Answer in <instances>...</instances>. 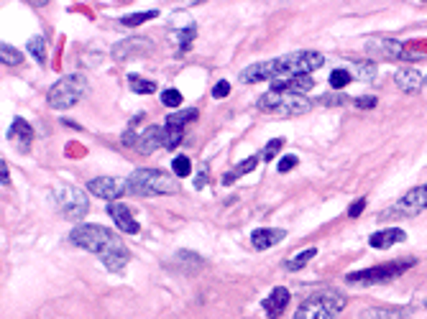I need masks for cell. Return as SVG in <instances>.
<instances>
[{"label":"cell","instance_id":"39","mask_svg":"<svg viewBox=\"0 0 427 319\" xmlns=\"http://www.w3.org/2000/svg\"><path fill=\"white\" fill-rule=\"evenodd\" d=\"M228 92H230V82H225V79H220V82L213 87V97H215V100H223V97H228Z\"/></svg>","mask_w":427,"mask_h":319},{"label":"cell","instance_id":"22","mask_svg":"<svg viewBox=\"0 0 427 319\" xmlns=\"http://www.w3.org/2000/svg\"><path fill=\"white\" fill-rule=\"evenodd\" d=\"M412 309L410 306H373V309L364 311V319H404L410 317Z\"/></svg>","mask_w":427,"mask_h":319},{"label":"cell","instance_id":"30","mask_svg":"<svg viewBox=\"0 0 427 319\" xmlns=\"http://www.w3.org/2000/svg\"><path fill=\"white\" fill-rule=\"evenodd\" d=\"M128 85H131V90H134L136 95H151V92H156V85H154L151 79H141L138 74H131V77H128Z\"/></svg>","mask_w":427,"mask_h":319},{"label":"cell","instance_id":"25","mask_svg":"<svg viewBox=\"0 0 427 319\" xmlns=\"http://www.w3.org/2000/svg\"><path fill=\"white\" fill-rule=\"evenodd\" d=\"M351 77L361 79V82H371V79H376V62H356L353 64Z\"/></svg>","mask_w":427,"mask_h":319},{"label":"cell","instance_id":"8","mask_svg":"<svg viewBox=\"0 0 427 319\" xmlns=\"http://www.w3.org/2000/svg\"><path fill=\"white\" fill-rule=\"evenodd\" d=\"M425 210H427V184H422V187H414L412 192H407L399 202H394L392 207H387V210L379 215V220L414 218V215H419V212H425Z\"/></svg>","mask_w":427,"mask_h":319},{"label":"cell","instance_id":"38","mask_svg":"<svg viewBox=\"0 0 427 319\" xmlns=\"http://www.w3.org/2000/svg\"><path fill=\"white\" fill-rule=\"evenodd\" d=\"M294 166H297V156H284V158H282V161H279V166H277V172L279 174H287V172H292Z\"/></svg>","mask_w":427,"mask_h":319},{"label":"cell","instance_id":"18","mask_svg":"<svg viewBox=\"0 0 427 319\" xmlns=\"http://www.w3.org/2000/svg\"><path fill=\"white\" fill-rule=\"evenodd\" d=\"M404 240H407V233H404V230H399V227H389V230L373 233L371 238H369V245L376 250H387V248H392V245H396V243H404Z\"/></svg>","mask_w":427,"mask_h":319},{"label":"cell","instance_id":"43","mask_svg":"<svg viewBox=\"0 0 427 319\" xmlns=\"http://www.w3.org/2000/svg\"><path fill=\"white\" fill-rule=\"evenodd\" d=\"M10 181V177H8V166H6V161H0V184L6 187Z\"/></svg>","mask_w":427,"mask_h":319},{"label":"cell","instance_id":"16","mask_svg":"<svg viewBox=\"0 0 427 319\" xmlns=\"http://www.w3.org/2000/svg\"><path fill=\"white\" fill-rule=\"evenodd\" d=\"M159 146H164V128L151 125L143 133H138V140H136V151L138 154H154Z\"/></svg>","mask_w":427,"mask_h":319},{"label":"cell","instance_id":"45","mask_svg":"<svg viewBox=\"0 0 427 319\" xmlns=\"http://www.w3.org/2000/svg\"><path fill=\"white\" fill-rule=\"evenodd\" d=\"M425 87H427V77H425Z\"/></svg>","mask_w":427,"mask_h":319},{"label":"cell","instance_id":"14","mask_svg":"<svg viewBox=\"0 0 427 319\" xmlns=\"http://www.w3.org/2000/svg\"><path fill=\"white\" fill-rule=\"evenodd\" d=\"M241 82L243 85H256V82H266V79H277V72H274V62H256L251 64V67H245L243 72H241Z\"/></svg>","mask_w":427,"mask_h":319},{"label":"cell","instance_id":"6","mask_svg":"<svg viewBox=\"0 0 427 319\" xmlns=\"http://www.w3.org/2000/svg\"><path fill=\"white\" fill-rule=\"evenodd\" d=\"M259 108L264 113H277V115H305V113L312 110V100L305 97V95L271 90V92L259 97Z\"/></svg>","mask_w":427,"mask_h":319},{"label":"cell","instance_id":"26","mask_svg":"<svg viewBox=\"0 0 427 319\" xmlns=\"http://www.w3.org/2000/svg\"><path fill=\"white\" fill-rule=\"evenodd\" d=\"M315 256H317V250H315V248H305L302 253H297L294 258H289V261H287L284 265L289 268V271H302V268H305V265H307Z\"/></svg>","mask_w":427,"mask_h":319},{"label":"cell","instance_id":"40","mask_svg":"<svg viewBox=\"0 0 427 319\" xmlns=\"http://www.w3.org/2000/svg\"><path fill=\"white\" fill-rule=\"evenodd\" d=\"M353 105H356V108H361V110H371V108H376V97H373V95L356 97V100H353Z\"/></svg>","mask_w":427,"mask_h":319},{"label":"cell","instance_id":"15","mask_svg":"<svg viewBox=\"0 0 427 319\" xmlns=\"http://www.w3.org/2000/svg\"><path fill=\"white\" fill-rule=\"evenodd\" d=\"M284 238H287V233L284 230H279V227H259V230H253L251 233V245L256 250H266V248H271V245H279Z\"/></svg>","mask_w":427,"mask_h":319},{"label":"cell","instance_id":"29","mask_svg":"<svg viewBox=\"0 0 427 319\" xmlns=\"http://www.w3.org/2000/svg\"><path fill=\"white\" fill-rule=\"evenodd\" d=\"M198 117V110L190 108V110H182V113H169L166 117V125H175V128H184L187 123H192Z\"/></svg>","mask_w":427,"mask_h":319},{"label":"cell","instance_id":"23","mask_svg":"<svg viewBox=\"0 0 427 319\" xmlns=\"http://www.w3.org/2000/svg\"><path fill=\"white\" fill-rule=\"evenodd\" d=\"M131 261V253H128L126 248H120V250H113V253H108V256L100 258V263L108 268V271H123L126 268V263Z\"/></svg>","mask_w":427,"mask_h":319},{"label":"cell","instance_id":"36","mask_svg":"<svg viewBox=\"0 0 427 319\" xmlns=\"http://www.w3.org/2000/svg\"><path fill=\"white\" fill-rule=\"evenodd\" d=\"M172 172H175L177 177H190V172H192L190 158H187V156H177L175 161H172Z\"/></svg>","mask_w":427,"mask_h":319},{"label":"cell","instance_id":"3","mask_svg":"<svg viewBox=\"0 0 427 319\" xmlns=\"http://www.w3.org/2000/svg\"><path fill=\"white\" fill-rule=\"evenodd\" d=\"M348 299L340 291H323V294H312L309 299L300 304V309L294 311L292 319H335L340 311L346 309Z\"/></svg>","mask_w":427,"mask_h":319},{"label":"cell","instance_id":"12","mask_svg":"<svg viewBox=\"0 0 427 319\" xmlns=\"http://www.w3.org/2000/svg\"><path fill=\"white\" fill-rule=\"evenodd\" d=\"M154 49V41L151 39H143V36H128V39L118 41L115 47H113V59L115 62H126V59H134L138 54H146Z\"/></svg>","mask_w":427,"mask_h":319},{"label":"cell","instance_id":"7","mask_svg":"<svg viewBox=\"0 0 427 319\" xmlns=\"http://www.w3.org/2000/svg\"><path fill=\"white\" fill-rule=\"evenodd\" d=\"M414 265V258H404V261H392V263H381L373 265V268H366V271H356L348 273L346 281L353 284V286H371V284H384V281H392L396 276H402L404 271H410Z\"/></svg>","mask_w":427,"mask_h":319},{"label":"cell","instance_id":"10","mask_svg":"<svg viewBox=\"0 0 427 319\" xmlns=\"http://www.w3.org/2000/svg\"><path fill=\"white\" fill-rule=\"evenodd\" d=\"M88 192L100 197V199L115 202L123 192H128V179H120V177H97V179L88 181Z\"/></svg>","mask_w":427,"mask_h":319},{"label":"cell","instance_id":"37","mask_svg":"<svg viewBox=\"0 0 427 319\" xmlns=\"http://www.w3.org/2000/svg\"><path fill=\"white\" fill-rule=\"evenodd\" d=\"M282 146H284V140H282V138H274V140L269 143V146L264 148V158H266V161H271V158H274V156L279 154V148H282Z\"/></svg>","mask_w":427,"mask_h":319},{"label":"cell","instance_id":"21","mask_svg":"<svg viewBox=\"0 0 427 319\" xmlns=\"http://www.w3.org/2000/svg\"><path fill=\"white\" fill-rule=\"evenodd\" d=\"M394 85L399 87L402 92H417L419 87L425 85V77H422V72L407 67V69H399L394 74Z\"/></svg>","mask_w":427,"mask_h":319},{"label":"cell","instance_id":"17","mask_svg":"<svg viewBox=\"0 0 427 319\" xmlns=\"http://www.w3.org/2000/svg\"><path fill=\"white\" fill-rule=\"evenodd\" d=\"M8 140L18 148V151H29V148H31V140H33L31 125L26 123L24 117H16L8 131Z\"/></svg>","mask_w":427,"mask_h":319},{"label":"cell","instance_id":"32","mask_svg":"<svg viewBox=\"0 0 427 319\" xmlns=\"http://www.w3.org/2000/svg\"><path fill=\"white\" fill-rule=\"evenodd\" d=\"M184 138V128H175V125H164V148H177Z\"/></svg>","mask_w":427,"mask_h":319},{"label":"cell","instance_id":"42","mask_svg":"<svg viewBox=\"0 0 427 319\" xmlns=\"http://www.w3.org/2000/svg\"><path fill=\"white\" fill-rule=\"evenodd\" d=\"M205 181H207V169L202 166V169H200V174L195 177V189H202V187H205Z\"/></svg>","mask_w":427,"mask_h":319},{"label":"cell","instance_id":"5","mask_svg":"<svg viewBox=\"0 0 427 319\" xmlns=\"http://www.w3.org/2000/svg\"><path fill=\"white\" fill-rule=\"evenodd\" d=\"M274 62V72L277 79L284 77H312V72L320 69L325 62V56L320 51H292V54L277 56Z\"/></svg>","mask_w":427,"mask_h":319},{"label":"cell","instance_id":"2","mask_svg":"<svg viewBox=\"0 0 427 319\" xmlns=\"http://www.w3.org/2000/svg\"><path fill=\"white\" fill-rule=\"evenodd\" d=\"M177 192L175 177H169L161 169H136L128 177V195L136 197H164Z\"/></svg>","mask_w":427,"mask_h":319},{"label":"cell","instance_id":"35","mask_svg":"<svg viewBox=\"0 0 427 319\" xmlns=\"http://www.w3.org/2000/svg\"><path fill=\"white\" fill-rule=\"evenodd\" d=\"M177 39H179V54H184V51L190 49L192 39H195V26H190V28H179V31H177Z\"/></svg>","mask_w":427,"mask_h":319},{"label":"cell","instance_id":"20","mask_svg":"<svg viewBox=\"0 0 427 319\" xmlns=\"http://www.w3.org/2000/svg\"><path fill=\"white\" fill-rule=\"evenodd\" d=\"M312 87H315V79L312 77H284L271 82V90H282V92H294V95L307 92Z\"/></svg>","mask_w":427,"mask_h":319},{"label":"cell","instance_id":"31","mask_svg":"<svg viewBox=\"0 0 427 319\" xmlns=\"http://www.w3.org/2000/svg\"><path fill=\"white\" fill-rule=\"evenodd\" d=\"M29 51H31V56L36 59L39 64H47V41L41 39V36H33V39H29Z\"/></svg>","mask_w":427,"mask_h":319},{"label":"cell","instance_id":"9","mask_svg":"<svg viewBox=\"0 0 427 319\" xmlns=\"http://www.w3.org/2000/svg\"><path fill=\"white\" fill-rule=\"evenodd\" d=\"M54 202L62 212V218L67 220H82L90 210L88 195L79 192L77 187H59L54 192Z\"/></svg>","mask_w":427,"mask_h":319},{"label":"cell","instance_id":"46","mask_svg":"<svg viewBox=\"0 0 427 319\" xmlns=\"http://www.w3.org/2000/svg\"><path fill=\"white\" fill-rule=\"evenodd\" d=\"M425 306H427V302H425Z\"/></svg>","mask_w":427,"mask_h":319},{"label":"cell","instance_id":"27","mask_svg":"<svg viewBox=\"0 0 427 319\" xmlns=\"http://www.w3.org/2000/svg\"><path fill=\"white\" fill-rule=\"evenodd\" d=\"M159 10H141V13H128V16L120 18V24L128 26V28H136V26L146 24V21H151V18H156Z\"/></svg>","mask_w":427,"mask_h":319},{"label":"cell","instance_id":"24","mask_svg":"<svg viewBox=\"0 0 427 319\" xmlns=\"http://www.w3.org/2000/svg\"><path fill=\"white\" fill-rule=\"evenodd\" d=\"M256 164H259V158H256V156H248V158H243L241 164L233 166V169H230V172L225 174V177H223V184L228 187V184H233L236 179H241L243 174H251L253 169H256Z\"/></svg>","mask_w":427,"mask_h":319},{"label":"cell","instance_id":"28","mask_svg":"<svg viewBox=\"0 0 427 319\" xmlns=\"http://www.w3.org/2000/svg\"><path fill=\"white\" fill-rule=\"evenodd\" d=\"M0 62L6 64V67H18V64L24 62V54H21L16 47L3 44V47H0Z\"/></svg>","mask_w":427,"mask_h":319},{"label":"cell","instance_id":"33","mask_svg":"<svg viewBox=\"0 0 427 319\" xmlns=\"http://www.w3.org/2000/svg\"><path fill=\"white\" fill-rule=\"evenodd\" d=\"M351 72H346V69H332V74H330V87L332 90H343V87H348V82H351Z\"/></svg>","mask_w":427,"mask_h":319},{"label":"cell","instance_id":"41","mask_svg":"<svg viewBox=\"0 0 427 319\" xmlns=\"http://www.w3.org/2000/svg\"><path fill=\"white\" fill-rule=\"evenodd\" d=\"M364 210H366V199H358V202H353L348 207V218H358Z\"/></svg>","mask_w":427,"mask_h":319},{"label":"cell","instance_id":"13","mask_svg":"<svg viewBox=\"0 0 427 319\" xmlns=\"http://www.w3.org/2000/svg\"><path fill=\"white\" fill-rule=\"evenodd\" d=\"M108 215L113 218V222L118 225L120 233H128V235H136L141 227H138V222H136V218L131 215V210H128L126 204L120 202H111L108 204Z\"/></svg>","mask_w":427,"mask_h":319},{"label":"cell","instance_id":"4","mask_svg":"<svg viewBox=\"0 0 427 319\" xmlns=\"http://www.w3.org/2000/svg\"><path fill=\"white\" fill-rule=\"evenodd\" d=\"M90 90V82L85 74H67V77H62L59 82H54L51 85V90H49L47 100H49V108L54 110H70L74 108L85 95H88Z\"/></svg>","mask_w":427,"mask_h":319},{"label":"cell","instance_id":"34","mask_svg":"<svg viewBox=\"0 0 427 319\" xmlns=\"http://www.w3.org/2000/svg\"><path fill=\"white\" fill-rule=\"evenodd\" d=\"M161 102H164L166 108H179L182 105V92L175 90V87H169V90L161 92Z\"/></svg>","mask_w":427,"mask_h":319},{"label":"cell","instance_id":"19","mask_svg":"<svg viewBox=\"0 0 427 319\" xmlns=\"http://www.w3.org/2000/svg\"><path fill=\"white\" fill-rule=\"evenodd\" d=\"M287 304H289V291H287L284 286H277V288H271V294L264 299L261 306H264V311L274 319L287 309Z\"/></svg>","mask_w":427,"mask_h":319},{"label":"cell","instance_id":"11","mask_svg":"<svg viewBox=\"0 0 427 319\" xmlns=\"http://www.w3.org/2000/svg\"><path fill=\"white\" fill-rule=\"evenodd\" d=\"M366 51L373 59H384V62H394V59H404V44L394 39H369L366 41Z\"/></svg>","mask_w":427,"mask_h":319},{"label":"cell","instance_id":"1","mask_svg":"<svg viewBox=\"0 0 427 319\" xmlns=\"http://www.w3.org/2000/svg\"><path fill=\"white\" fill-rule=\"evenodd\" d=\"M70 240L77 245V248H85L95 256H108L113 250H120L123 243L115 233H111L108 227L103 225H77L70 233Z\"/></svg>","mask_w":427,"mask_h":319},{"label":"cell","instance_id":"44","mask_svg":"<svg viewBox=\"0 0 427 319\" xmlns=\"http://www.w3.org/2000/svg\"><path fill=\"white\" fill-rule=\"evenodd\" d=\"M320 102H325V105H343V102H346V97H340V95H332V97H323Z\"/></svg>","mask_w":427,"mask_h":319}]
</instances>
